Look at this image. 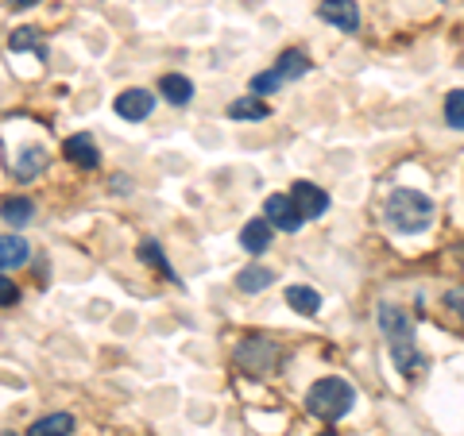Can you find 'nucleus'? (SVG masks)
<instances>
[{
  "label": "nucleus",
  "instance_id": "15",
  "mask_svg": "<svg viewBox=\"0 0 464 436\" xmlns=\"http://www.w3.org/2000/svg\"><path fill=\"white\" fill-rule=\"evenodd\" d=\"M225 112L232 116V120H267V112H271V109H267V101L251 93V97H236Z\"/></svg>",
  "mask_w": 464,
  "mask_h": 436
},
{
  "label": "nucleus",
  "instance_id": "7",
  "mask_svg": "<svg viewBox=\"0 0 464 436\" xmlns=\"http://www.w3.org/2000/svg\"><path fill=\"white\" fill-rule=\"evenodd\" d=\"M318 16L325 24L341 27V31H356L360 27V8H356V0H321Z\"/></svg>",
  "mask_w": 464,
  "mask_h": 436
},
{
  "label": "nucleus",
  "instance_id": "6",
  "mask_svg": "<svg viewBox=\"0 0 464 436\" xmlns=\"http://www.w3.org/2000/svg\"><path fill=\"white\" fill-rule=\"evenodd\" d=\"M290 197H294V205L302 209L305 220H318L321 212L329 209V194H325V189H318L313 182H294V186H290Z\"/></svg>",
  "mask_w": 464,
  "mask_h": 436
},
{
  "label": "nucleus",
  "instance_id": "12",
  "mask_svg": "<svg viewBox=\"0 0 464 436\" xmlns=\"http://www.w3.org/2000/svg\"><path fill=\"white\" fill-rule=\"evenodd\" d=\"M31 259V248H27V240L24 236H16V232H8L4 240H0V267L8 271H16V267H24V263Z\"/></svg>",
  "mask_w": 464,
  "mask_h": 436
},
{
  "label": "nucleus",
  "instance_id": "27",
  "mask_svg": "<svg viewBox=\"0 0 464 436\" xmlns=\"http://www.w3.org/2000/svg\"><path fill=\"white\" fill-rule=\"evenodd\" d=\"M321 436H333V432H321Z\"/></svg>",
  "mask_w": 464,
  "mask_h": 436
},
{
  "label": "nucleus",
  "instance_id": "8",
  "mask_svg": "<svg viewBox=\"0 0 464 436\" xmlns=\"http://www.w3.org/2000/svg\"><path fill=\"white\" fill-rule=\"evenodd\" d=\"M155 112V97L147 89H124L116 97V116L120 120H147Z\"/></svg>",
  "mask_w": 464,
  "mask_h": 436
},
{
  "label": "nucleus",
  "instance_id": "21",
  "mask_svg": "<svg viewBox=\"0 0 464 436\" xmlns=\"http://www.w3.org/2000/svg\"><path fill=\"white\" fill-rule=\"evenodd\" d=\"M31 217H35V205H31L27 197H8L4 201V225L8 228H24Z\"/></svg>",
  "mask_w": 464,
  "mask_h": 436
},
{
  "label": "nucleus",
  "instance_id": "4",
  "mask_svg": "<svg viewBox=\"0 0 464 436\" xmlns=\"http://www.w3.org/2000/svg\"><path fill=\"white\" fill-rule=\"evenodd\" d=\"M263 217H267L271 228H279V232H298L305 225L302 209L294 205L290 194H271L267 201H263Z\"/></svg>",
  "mask_w": 464,
  "mask_h": 436
},
{
  "label": "nucleus",
  "instance_id": "11",
  "mask_svg": "<svg viewBox=\"0 0 464 436\" xmlns=\"http://www.w3.org/2000/svg\"><path fill=\"white\" fill-rule=\"evenodd\" d=\"M47 166V151L43 147H24V151L16 155V163H12V174H16V182H35L39 178V170Z\"/></svg>",
  "mask_w": 464,
  "mask_h": 436
},
{
  "label": "nucleus",
  "instance_id": "23",
  "mask_svg": "<svg viewBox=\"0 0 464 436\" xmlns=\"http://www.w3.org/2000/svg\"><path fill=\"white\" fill-rule=\"evenodd\" d=\"M279 85H282V73L279 70H263V73L251 78V93H256V97H267V93H275Z\"/></svg>",
  "mask_w": 464,
  "mask_h": 436
},
{
  "label": "nucleus",
  "instance_id": "25",
  "mask_svg": "<svg viewBox=\"0 0 464 436\" xmlns=\"http://www.w3.org/2000/svg\"><path fill=\"white\" fill-rule=\"evenodd\" d=\"M445 305H449V310H457V313L464 317V290H449V294H445Z\"/></svg>",
  "mask_w": 464,
  "mask_h": 436
},
{
  "label": "nucleus",
  "instance_id": "17",
  "mask_svg": "<svg viewBox=\"0 0 464 436\" xmlns=\"http://www.w3.org/2000/svg\"><path fill=\"white\" fill-rule=\"evenodd\" d=\"M73 432V417L70 413H47L27 429V436H70Z\"/></svg>",
  "mask_w": 464,
  "mask_h": 436
},
{
  "label": "nucleus",
  "instance_id": "16",
  "mask_svg": "<svg viewBox=\"0 0 464 436\" xmlns=\"http://www.w3.org/2000/svg\"><path fill=\"white\" fill-rule=\"evenodd\" d=\"M140 263H147V267H155V271H159L166 282H178L174 267H171V263H166V255H163V248H159V243H155V240H140ZM178 286H182V282H178Z\"/></svg>",
  "mask_w": 464,
  "mask_h": 436
},
{
  "label": "nucleus",
  "instance_id": "1",
  "mask_svg": "<svg viewBox=\"0 0 464 436\" xmlns=\"http://www.w3.org/2000/svg\"><path fill=\"white\" fill-rule=\"evenodd\" d=\"M383 220L395 232H403V236H418V232H426L429 220H434V201L410 186H398L383 205Z\"/></svg>",
  "mask_w": 464,
  "mask_h": 436
},
{
  "label": "nucleus",
  "instance_id": "2",
  "mask_svg": "<svg viewBox=\"0 0 464 436\" xmlns=\"http://www.w3.org/2000/svg\"><path fill=\"white\" fill-rule=\"evenodd\" d=\"M305 406H310L313 417H325V421H341L348 417V409L356 406V390L348 386L344 379H318L310 390H305Z\"/></svg>",
  "mask_w": 464,
  "mask_h": 436
},
{
  "label": "nucleus",
  "instance_id": "18",
  "mask_svg": "<svg viewBox=\"0 0 464 436\" xmlns=\"http://www.w3.org/2000/svg\"><path fill=\"white\" fill-rule=\"evenodd\" d=\"M271 282H275V271H267V267H244L236 274V290L240 294H259V290H267Z\"/></svg>",
  "mask_w": 464,
  "mask_h": 436
},
{
  "label": "nucleus",
  "instance_id": "24",
  "mask_svg": "<svg viewBox=\"0 0 464 436\" xmlns=\"http://www.w3.org/2000/svg\"><path fill=\"white\" fill-rule=\"evenodd\" d=\"M0 302H4V310H12V305L19 302V290L8 279H0Z\"/></svg>",
  "mask_w": 464,
  "mask_h": 436
},
{
  "label": "nucleus",
  "instance_id": "10",
  "mask_svg": "<svg viewBox=\"0 0 464 436\" xmlns=\"http://www.w3.org/2000/svg\"><path fill=\"white\" fill-rule=\"evenodd\" d=\"M271 236H275V228H271L267 217L248 220V225L240 228V248H244L248 255H263V251L271 248Z\"/></svg>",
  "mask_w": 464,
  "mask_h": 436
},
{
  "label": "nucleus",
  "instance_id": "22",
  "mask_svg": "<svg viewBox=\"0 0 464 436\" xmlns=\"http://www.w3.org/2000/svg\"><path fill=\"white\" fill-rule=\"evenodd\" d=\"M445 124L452 132H464V89H452L445 97Z\"/></svg>",
  "mask_w": 464,
  "mask_h": 436
},
{
  "label": "nucleus",
  "instance_id": "3",
  "mask_svg": "<svg viewBox=\"0 0 464 436\" xmlns=\"http://www.w3.org/2000/svg\"><path fill=\"white\" fill-rule=\"evenodd\" d=\"M232 363L240 371H248V375H267V371L279 363V348L263 336H248V340H240V348L232 352Z\"/></svg>",
  "mask_w": 464,
  "mask_h": 436
},
{
  "label": "nucleus",
  "instance_id": "9",
  "mask_svg": "<svg viewBox=\"0 0 464 436\" xmlns=\"http://www.w3.org/2000/svg\"><path fill=\"white\" fill-rule=\"evenodd\" d=\"M62 155L70 158L73 166H81V170H97L101 163V151H97V143H93V135H70L66 143H62Z\"/></svg>",
  "mask_w": 464,
  "mask_h": 436
},
{
  "label": "nucleus",
  "instance_id": "26",
  "mask_svg": "<svg viewBox=\"0 0 464 436\" xmlns=\"http://www.w3.org/2000/svg\"><path fill=\"white\" fill-rule=\"evenodd\" d=\"M8 4H12V8H19V12H24V8H35L39 0H8Z\"/></svg>",
  "mask_w": 464,
  "mask_h": 436
},
{
  "label": "nucleus",
  "instance_id": "14",
  "mask_svg": "<svg viewBox=\"0 0 464 436\" xmlns=\"http://www.w3.org/2000/svg\"><path fill=\"white\" fill-rule=\"evenodd\" d=\"M159 93L174 104V109H182V104H189V97H194V81L182 78V73H166L159 81Z\"/></svg>",
  "mask_w": 464,
  "mask_h": 436
},
{
  "label": "nucleus",
  "instance_id": "20",
  "mask_svg": "<svg viewBox=\"0 0 464 436\" xmlns=\"http://www.w3.org/2000/svg\"><path fill=\"white\" fill-rule=\"evenodd\" d=\"M8 50H12V55H24V50H35L39 58H47V47L39 42V31H35V27H16L12 35H8Z\"/></svg>",
  "mask_w": 464,
  "mask_h": 436
},
{
  "label": "nucleus",
  "instance_id": "5",
  "mask_svg": "<svg viewBox=\"0 0 464 436\" xmlns=\"http://www.w3.org/2000/svg\"><path fill=\"white\" fill-rule=\"evenodd\" d=\"M379 328H383L387 344L414 340V321H410V313H403L398 305H379Z\"/></svg>",
  "mask_w": 464,
  "mask_h": 436
},
{
  "label": "nucleus",
  "instance_id": "13",
  "mask_svg": "<svg viewBox=\"0 0 464 436\" xmlns=\"http://www.w3.org/2000/svg\"><path fill=\"white\" fill-rule=\"evenodd\" d=\"M287 305H290L294 313H302V317H318L321 294L310 290V286H287Z\"/></svg>",
  "mask_w": 464,
  "mask_h": 436
},
{
  "label": "nucleus",
  "instance_id": "19",
  "mask_svg": "<svg viewBox=\"0 0 464 436\" xmlns=\"http://www.w3.org/2000/svg\"><path fill=\"white\" fill-rule=\"evenodd\" d=\"M275 70L282 73V81H290V78H305V73L313 70V62L302 55V50H282L279 62H275Z\"/></svg>",
  "mask_w": 464,
  "mask_h": 436
}]
</instances>
